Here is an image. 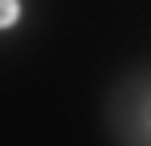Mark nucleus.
Here are the masks:
<instances>
[{
  "label": "nucleus",
  "mask_w": 151,
  "mask_h": 146,
  "mask_svg": "<svg viewBox=\"0 0 151 146\" xmlns=\"http://www.w3.org/2000/svg\"><path fill=\"white\" fill-rule=\"evenodd\" d=\"M21 21V0H0V28H12Z\"/></svg>",
  "instance_id": "obj_1"
}]
</instances>
